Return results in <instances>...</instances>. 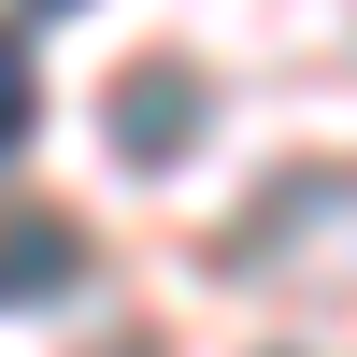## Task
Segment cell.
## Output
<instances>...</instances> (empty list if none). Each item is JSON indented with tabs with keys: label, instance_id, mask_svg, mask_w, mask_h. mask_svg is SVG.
Instances as JSON below:
<instances>
[{
	"label": "cell",
	"instance_id": "cell-3",
	"mask_svg": "<svg viewBox=\"0 0 357 357\" xmlns=\"http://www.w3.org/2000/svg\"><path fill=\"white\" fill-rule=\"evenodd\" d=\"M29 114H43V86H29V43H15V29H0V158H15V143H29Z\"/></svg>",
	"mask_w": 357,
	"mask_h": 357
},
{
	"label": "cell",
	"instance_id": "cell-1",
	"mask_svg": "<svg viewBox=\"0 0 357 357\" xmlns=\"http://www.w3.org/2000/svg\"><path fill=\"white\" fill-rule=\"evenodd\" d=\"M100 129H114V158H129V172L186 158V143H200V72H186V57H143V72H114Z\"/></svg>",
	"mask_w": 357,
	"mask_h": 357
},
{
	"label": "cell",
	"instance_id": "cell-4",
	"mask_svg": "<svg viewBox=\"0 0 357 357\" xmlns=\"http://www.w3.org/2000/svg\"><path fill=\"white\" fill-rule=\"evenodd\" d=\"M114 357H143V343H114Z\"/></svg>",
	"mask_w": 357,
	"mask_h": 357
},
{
	"label": "cell",
	"instance_id": "cell-2",
	"mask_svg": "<svg viewBox=\"0 0 357 357\" xmlns=\"http://www.w3.org/2000/svg\"><path fill=\"white\" fill-rule=\"evenodd\" d=\"M57 286H86V229L57 215V200H15V215H0V314L57 301Z\"/></svg>",
	"mask_w": 357,
	"mask_h": 357
}]
</instances>
